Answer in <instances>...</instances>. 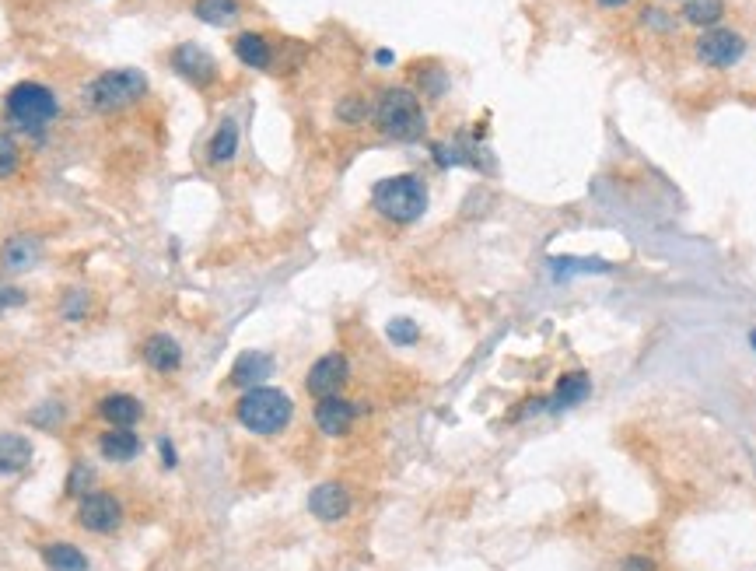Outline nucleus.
<instances>
[{
  "instance_id": "1",
  "label": "nucleus",
  "mask_w": 756,
  "mask_h": 571,
  "mask_svg": "<svg viewBox=\"0 0 756 571\" xmlns=\"http://www.w3.org/2000/svg\"><path fill=\"white\" fill-rule=\"evenodd\" d=\"M371 123H375V130L382 137H389V141H403V144L424 141V134H427L424 102H420V95L406 85H392L378 95L375 106H371Z\"/></svg>"
},
{
  "instance_id": "2",
  "label": "nucleus",
  "mask_w": 756,
  "mask_h": 571,
  "mask_svg": "<svg viewBox=\"0 0 756 571\" xmlns=\"http://www.w3.org/2000/svg\"><path fill=\"white\" fill-rule=\"evenodd\" d=\"M427 183L413 172H399V176L378 179L371 186V207L382 214L389 225H413V221L424 218L427 211Z\"/></svg>"
},
{
  "instance_id": "3",
  "label": "nucleus",
  "mask_w": 756,
  "mask_h": 571,
  "mask_svg": "<svg viewBox=\"0 0 756 571\" xmlns=\"http://www.w3.org/2000/svg\"><path fill=\"white\" fill-rule=\"evenodd\" d=\"M291 414H294L291 396L273 386L245 389L242 400L235 403L238 424H242L245 431H252V435H280V431L291 424Z\"/></svg>"
},
{
  "instance_id": "4",
  "label": "nucleus",
  "mask_w": 756,
  "mask_h": 571,
  "mask_svg": "<svg viewBox=\"0 0 756 571\" xmlns=\"http://www.w3.org/2000/svg\"><path fill=\"white\" fill-rule=\"evenodd\" d=\"M4 113L7 120L18 130H25V134H42V130L56 120L60 106H56V95L49 92L46 85H39V81H21V85H14L11 92H7Z\"/></svg>"
},
{
  "instance_id": "5",
  "label": "nucleus",
  "mask_w": 756,
  "mask_h": 571,
  "mask_svg": "<svg viewBox=\"0 0 756 571\" xmlns=\"http://www.w3.org/2000/svg\"><path fill=\"white\" fill-rule=\"evenodd\" d=\"M147 92V81L140 71H105L84 88V99L95 113H123V109L137 106Z\"/></svg>"
},
{
  "instance_id": "6",
  "label": "nucleus",
  "mask_w": 756,
  "mask_h": 571,
  "mask_svg": "<svg viewBox=\"0 0 756 571\" xmlns=\"http://www.w3.org/2000/svg\"><path fill=\"white\" fill-rule=\"evenodd\" d=\"M693 57H697V64L711 67V71H728V67H735L746 57V39H742V32L718 25V29L700 32L697 43H693Z\"/></svg>"
},
{
  "instance_id": "7",
  "label": "nucleus",
  "mask_w": 756,
  "mask_h": 571,
  "mask_svg": "<svg viewBox=\"0 0 756 571\" xmlns=\"http://www.w3.org/2000/svg\"><path fill=\"white\" fill-rule=\"evenodd\" d=\"M168 64H172V71L179 74L182 81H189V85L200 88V92H207L217 81V60L196 43H179L168 53Z\"/></svg>"
},
{
  "instance_id": "8",
  "label": "nucleus",
  "mask_w": 756,
  "mask_h": 571,
  "mask_svg": "<svg viewBox=\"0 0 756 571\" xmlns=\"http://www.w3.org/2000/svg\"><path fill=\"white\" fill-rule=\"evenodd\" d=\"M77 522L91 533H116L123 526V505L116 494L109 491H91L77 505Z\"/></svg>"
},
{
  "instance_id": "9",
  "label": "nucleus",
  "mask_w": 756,
  "mask_h": 571,
  "mask_svg": "<svg viewBox=\"0 0 756 571\" xmlns=\"http://www.w3.org/2000/svg\"><path fill=\"white\" fill-rule=\"evenodd\" d=\"M350 379V361L343 358L340 351H329L322 354L319 361H315L312 368H308V379H305V389L315 396V400H322V396H333L343 389V382Z\"/></svg>"
},
{
  "instance_id": "10",
  "label": "nucleus",
  "mask_w": 756,
  "mask_h": 571,
  "mask_svg": "<svg viewBox=\"0 0 756 571\" xmlns=\"http://www.w3.org/2000/svg\"><path fill=\"white\" fill-rule=\"evenodd\" d=\"M354 421H357V407L347 400V396L333 393V396H322V400L315 403V428H319L322 435H329V438L347 435V431L354 428Z\"/></svg>"
},
{
  "instance_id": "11",
  "label": "nucleus",
  "mask_w": 756,
  "mask_h": 571,
  "mask_svg": "<svg viewBox=\"0 0 756 571\" xmlns=\"http://www.w3.org/2000/svg\"><path fill=\"white\" fill-rule=\"evenodd\" d=\"M308 512L322 522H340L343 515L350 512V494L343 484L336 480H326V484H315L312 494H308Z\"/></svg>"
},
{
  "instance_id": "12",
  "label": "nucleus",
  "mask_w": 756,
  "mask_h": 571,
  "mask_svg": "<svg viewBox=\"0 0 756 571\" xmlns=\"http://www.w3.org/2000/svg\"><path fill=\"white\" fill-rule=\"evenodd\" d=\"M140 358H144V365L151 368V372H175V368L182 365V347L175 337H168V333H151V337L140 344Z\"/></svg>"
},
{
  "instance_id": "13",
  "label": "nucleus",
  "mask_w": 756,
  "mask_h": 571,
  "mask_svg": "<svg viewBox=\"0 0 756 571\" xmlns=\"http://www.w3.org/2000/svg\"><path fill=\"white\" fill-rule=\"evenodd\" d=\"M231 50H235L238 64L252 67V71H270V67H273V46H270V39H266L263 32H252V29L238 32L235 43H231Z\"/></svg>"
},
{
  "instance_id": "14",
  "label": "nucleus",
  "mask_w": 756,
  "mask_h": 571,
  "mask_svg": "<svg viewBox=\"0 0 756 571\" xmlns=\"http://www.w3.org/2000/svg\"><path fill=\"white\" fill-rule=\"evenodd\" d=\"M270 375H273V358L266 351H245V354H238L235 365H231V382L242 389L263 386Z\"/></svg>"
},
{
  "instance_id": "15",
  "label": "nucleus",
  "mask_w": 756,
  "mask_h": 571,
  "mask_svg": "<svg viewBox=\"0 0 756 571\" xmlns=\"http://www.w3.org/2000/svg\"><path fill=\"white\" fill-rule=\"evenodd\" d=\"M98 414H102L112 428H133V424L144 417V403L133 393H109L98 403Z\"/></svg>"
},
{
  "instance_id": "16",
  "label": "nucleus",
  "mask_w": 756,
  "mask_h": 571,
  "mask_svg": "<svg viewBox=\"0 0 756 571\" xmlns=\"http://www.w3.org/2000/svg\"><path fill=\"white\" fill-rule=\"evenodd\" d=\"M39 253H42V242L35 239V235H14V239H7L4 249H0V263H4V270H11V274H21V270L35 267Z\"/></svg>"
},
{
  "instance_id": "17",
  "label": "nucleus",
  "mask_w": 756,
  "mask_h": 571,
  "mask_svg": "<svg viewBox=\"0 0 756 571\" xmlns=\"http://www.w3.org/2000/svg\"><path fill=\"white\" fill-rule=\"evenodd\" d=\"M238 141H242V134H238L235 116H224V120L217 123L214 134H210V141H207V162L210 165H228L231 158L238 155Z\"/></svg>"
},
{
  "instance_id": "18",
  "label": "nucleus",
  "mask_w": 756,
  "mask_h": 571,
  "mask_svg": "<svg viewBox=\"0 0 756 571\" xmlns=\"http://www.w3.org/2000/svg\"><path fill=\"white\" fill-rule=\"evenodd\" d=\"M32 463V442L21 435H0V477H18Z\"/></svg>"
},
{
  "instance_id": "19",
  "label": "nucleus",
  "mask_w": 756,
  "mask_h": 571,
  "mask_svg": "<svg viewBox=\"0 0 756 571\" xmlns=\"http://www.w3.org/2000/svg\"><path fill=\"white\" fill-rule=\"evenodd\" d=\"M98 452H102L109 463H130L140 452V438L133 435L130 428H112L98 438Z\"/></svg>"
},
{
  "instance_id": "20",
  "label": "nucleus",
  "mask_w": 756,
  "mask_h": 571,
  "mask_svg": "<svg viewBox=\"0 0 756 571\" xmlns=\"http://www.w3.org/2000/svg\"><path fill=\"white\" fill-rule=\"evenodd\" d=\"M679 15H683L686 25H693L700 32L718 29L721 18H725V0H683Z\"/></svg>"
},
{
  "instance_id": "21",
  "label": "nucleus",
  "mask_w": 756,
  "mask_h": 571,
  "mask_svg": "<svg viewBox=\"0 0 756 571\" xmlns=\"http://www.w3.org/2000/svg\"><path fill=\"white\" fill-rule=\"evenodd\" d=\"M588 393H592V379L585 372H564V379L557 382V389L550 396V407L553 410L578 407L581 400H588Z\"/></svg>"
},
{
  "instance_id": "22",
  "label": "nucleus",
  "mask_w": 756,
  "mask_h": 571,
  "mask_svg": "<svg viewBox=\"0 0 756 571\" xmlns=\"http://www.w3.org/2000/svg\"><path fill=\"white\" fill-rule=\"evenodd\" d=\"M238 15H242L238 0H193V18H200L203 25H214V29L238 22Z\"/></svg>"
},
{
  "instance_id": "23",
  "label": "nucleus",
  "mask_w": 756,
  "mask_h": 571,
  "mask_svg": "<svg viewBox=\"0 0 756 571\" xmlns=\"http://www.w3.org/2000/svg\"><path fill=\"white\" fill-rule=\"evenodd\" d=\"M42 561H46L49 571H88V557L74 543H46Z\"/></svg>"
},
{
  "instance_id": "24",
  "label": "nucleus",
  "mask_w": 756,
  "mask_h": 571,
  "mask_svg": "<svg viewBox=\"0 0 756 571\" xmlns=\"http://www.w3.org/2000/svg\"><path fill=\"white\" fill-rule=\"evenodd\" d=\"M385 337H389L392 344H399V347H413L420 340V326L413 323L410 316H396L389 326H385Z\"/></svg>"
},
{
  "instance_id": "25",
  "label": "nucleus",
  "mask_w": 756,
  "mask_h": 571,
  "mask_svg": "<svg viewBox=\"0 0 756 571\" xmlns=\"http://www.w3.org/2000/svg\"><path fill=\"white\" fill-rule=\"evenodd\" d=\"M21 165V148L11 134H0V179H11Z\"/></svg>"
},
{
  "instance_id": "26",
  "label": "nucleus",
  "mask_w": 756,
  "mask_h": 571,
  "mask_svg": "<svg viewBox=\"0 0 756 571\" xmlns=\"http://www.w3.org/2000/svg\"><path fill=\"white\" fill-rule=\"evenodd\" d=\"M445 88H448V78H445V71H441L438 64H431V67H424V71H420V92H424V95H431V99H441V95H445Z\"/></svg>"
},
{
  "instance_id": "27",
  "label": "nucleus",
  "mask_w": 756,
  "mask_h": 571,
  "mask_svg": "<svg viewBox=\"0 0 756 571\" xmlns=\"http://www.w3.org/2000/svg\"><path fill=\"white\" fill-rule=\"evenodd\" d=\"M336 116H340L343 123H364L371 116L368 102L357 99V95H350V99H343L340 106H336Z\"/></svg>"
},
{
  "instance_id": "28",
  "label": "nucleus",
  "mask_w": 756,
  "mask_h": 571,
  "mask_svg": "<svg viewBox=\"0 0 756 571\" xmlns=\"http://www.w3.org/2000/svg\"><path fill=\"white\" fill-rule=\"evenodd\" d=\"M91 484H95V470L88 463H77L67 477V494H91Z\"/></svg>"
},
{
  "instance_id": "29",
  "label": "nucleus",
  "mask_w": 756,
  "mask_h": 571,
  "mask_svg": "<svg viewBox=\"0 0 756 571\" xmlns=\"http://www.w3.org/2000/svg\"><path fill=\"white\" fill-rule=\"evenodd\" d=\"M84 309H88V298L77 295V291H70L67 305H63V316H67V319H81V316H84Z\"/></svg>"
},
{
  "instance_id": "30",
  "label": "nucleus",
  "mask_w": 756,
  "mask_h": 571,
  "mask_svg": "<svg viewBox=\"0 0 756 571\" xmlns=\"http://www.w3.org/2000/svg\"><path fill=\"white\" fill-rule=\"evenodd\" d=\"M623 571H655V561H651V557L634 554V557H627V561H623Z\"/></svg>"
},
{
  "instance_id": "31",
  "label": "nucleus",
  "mask_w": 756,
  "mask_h": 571,
  "mask_svg": "<svg viewBox=\"0 0 756 571\" xmlns=\"http://www.w3.org/2000/svg\"><path fill=\"white\" fill-rule=\"evenodd\" d=\"M25 302V295H21L18 288H7V284H0V312L7 309V305H18Z\"/></svg>"
},
{
  "instance_id": "32",
  "label": "nucleus",
  "mask_w": 756,
  "mask_h": 571,
  "mask_svg": "<svg viewBox=\"0 0 756 571\" xmlns=\"http://www.w3.org/2000/svg\"><path fill=\"white\" fill-rule=\"evenodd\" d=\"M158 449H161V456H165V466H168V470H172V466L179 463V459H175V445L168 442V438H161V442H158Z\"/></svg>"
},
{
  "instance_id": "33",
  "label": "nucleus",
  "mask_w": 756,
  "mask_h": 571,
  "mask_svg": "<svg viewBox=\"0 0 756 571\" xmlns=\"http://www.w3.org/2000/svg\"><path fill=\"white\" fill-rule=\"evenodd\" d=\"M595 4H599L602 11H620V8H627L630 0H595Z\"/></svg>"
},
{
  "instance_id": "34",
  "label": "nucleus",
  "mask_w": 756,
  "mask_h": 571,
  "mask_svg": "<svg viewBox=\"0 0 756 571\" xmlns=\"http://www.w3.org/2000/svg\"><path fill=\"white\" fill-rule=\"evenodd\" d=\"M378 64H382V67H389V64H392V53H389V50H382V53H378Z\"/></svg>"
},
{
  "instance_id": "35",
  "label": "nucleus",
  "mask_w": 756,
  "mask_h": 571,
  "mask_svg": "<svg viewBox=\"0 0 756 571\" xmlns=\"http://www.w3.org/2000/svg\"><path fill=\"white\" fill-rule=\"evenodd\" d=\"M749 340H753V347H756V333H753V337H749Z\"/></svg>"
}]
</instances>
